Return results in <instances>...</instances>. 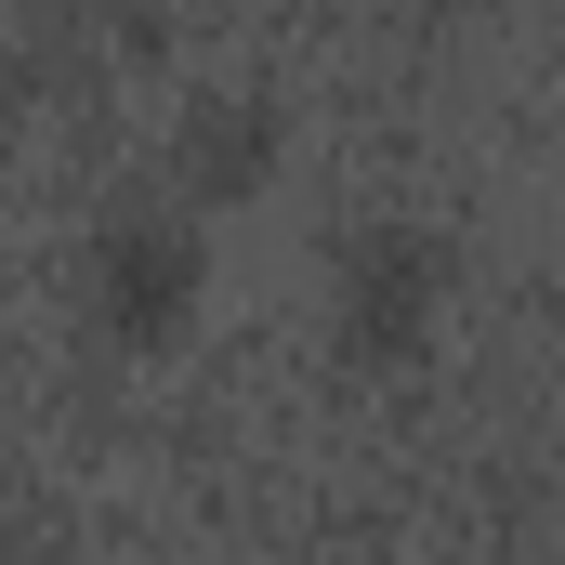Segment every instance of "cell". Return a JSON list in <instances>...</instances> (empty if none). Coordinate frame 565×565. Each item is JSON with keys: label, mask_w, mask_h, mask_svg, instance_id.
Returning <instances> with one entry per match:
<instances>
[{"label": "cell", "mask_w": 565, "mask_h": 565, "mask_svg": "<svg viewBox=\"0 0 565 565\" xmlns=\"http://www.w3.org/2000/svg\"><path fill=\"white\" fill-rule=\"evenodd\" d=\"M329 302H342V342L355 355H422L434 316H447V237L422 224H355L342 250H329Z\"/></svg>", "instance_id": "1"}, {"label": "cell", "mask_w": 565, "mask_h": 565, "mask_svg": "<svg viewBox=\"0 0 565 565\" xmlns=\"http://www.w3.org/2000/svg\"><path fill=\"white\" fill-rule=\"evenodd\" d=\"M93 316L119 329V342H171L184 316H198V211H119L106 237H93Z\"/></svg>", "instance_id": "2"}, {"label": "cell", "mask_w": 565, "mask_h": 565, "mask_svg": "<svg viewBox=\"0 0 565 565\" xmlns=\"http://www.w3.org/2000/svg\"><path fill=\"white\" fill-rule=\"evenodd\" d=\"M264 171H277V106L211 93V106L171 119V211H237Z\"/></svg>", "instance_id": "3"}, {"label": "cell", "mask_w": 565, "mask_h": 565, "mask_svg": "<svg viewBox=\"0 0 565 565\" xmlns=\"http://www.w3.org/2000/svg\"><path fill=\"white\" fill-rule=\"evenodd\" d=\"M0 565H79V540L53 513H0Z\"/></svg>", "instance_id": "4"}]
</instances>
